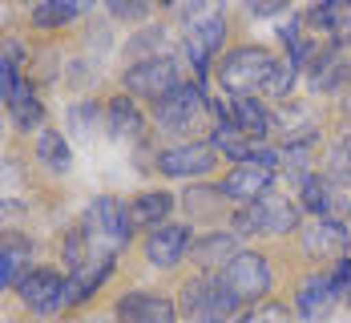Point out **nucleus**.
Wrapping results in <instances>:
<instances>
[{"mask_svg":"<svg viewBox=\"0 0 351 323\" xmlns=\"http://www.w3.org/2000/svg\"><path fill=\"white\" fill-rule=\"evenodd\" d=\"M275 65H279V53L250 40V45L226 49V53L214 61V81H218V89L230 93V97H254L258 89H267Z\"/></svg>","mask_w":351,"mask_h":323,"instance_id":"1","label":"nucleus"},{"mask_svg":"<svg viewBox=\"0 0 351 323\" xmlns=\"http://www.w3.org/2000/svg\"><path fill=\"white\" fill-rule=\"evenodd\" d=\"M210 117V97L206 89L190 77V81H178L166 97H158L149 106V121L166 134V138H182V142H194L190 134H198Z\"/></svg>","mask_w":351,"mask_h":323,"instance_id":"2","label":"nucleus"},{"mask_svg":"<svg viewBox=\"0 0 351 323\" xmlns=\"http://www.w3.org/2000/svg\"><path fill=\"white\" fill-rule=\"evenodd\" d=\"M299 226H303L299 202L279 194V190H271L246 206H234V215H230V235H239V239H250V235L282 239V235H299Z\"/></svg>","mask_w":351,"mask_h":323,"instance_id":"3","label":"nucleus"},{"mask_svg":"<svg viewBox=\"0 0 351 323\" xmlns=\"http://www.w3.org/2000/svg\"><path fill=\"white\" fill-rule=\"evenodd\" d=\"M214 275L222 279V287L230 291L243 307L271 299V287H275V267H271V259L263 251H254V247H243V251L234 254L222 271H214Z\"/></svg>","mask_w":351,"mask_h":323,"instance_id":"4","label":"nucleus"},{"mask_svg":"<svg viewBox=\"0 0 351 323\" xmlns=\"http://www.w3.org/2000/svg\"><path fill=\"white\" fill-rule=\"evenodd\" d=\"M239 299L222 287L218 275H194L182 283V303L178 311L190 323H234L239 320Z\"/></svg>","mask_w":351,"mask_h":323,"instance_id":"5","label":"nucleus"},{"mask_svg":"<svg viewBox=\"0 0 351 323\" xmlns=\"http://www.w3.org/2000/svg\"><path fill=\"white\" fill-rule=\"evenodd\" d=\"M149 170H158L162 178H182V182L210 178L214 170H218V149L210 142H202V138L174 142V145H166V149H154Z\"/></svg>","mask_w":351,"mask_h":323,"instance_id":"6","label":"nucleus"},{"mask_svg":"<svg viewBox=\"0 0 351 323\" xmlns=\"http://www.w3.org/2000/svg\"><path fill=\"white\" fill-rule=\"evenodd\" d=\"M178 81H186L182 77V65H178V57L170 53H162V57H149V61H134V65H125L121 73V93H130L134 101H158V97H166L170 89H174Z\"/></svg>","mask_w":351,"mask_h":323,"instance_id":"7","label":"nucleus"},{"mask_svg":"<svg viewBox=\"0 0 351 323\" xmlns=\"http://www.w3.org/2000/svg\"><path fill=\"white\" fill-rule=\"evenodd\" d=\"M226 33H230L226 12H218V8H214L210 16H202L198 25H190L186 36H182V53H186V61H190V69H194V81H198V85H202V81H206V73L214 69V57H222Z\"/></svg>","mask_w":351,"mask_h":323,"instance_id":"8","label":"nucleus"},{"mask_svg":"<svg viewBox=\"0 0 351 323\" xmlns=\"http://www.w3.org/2000/svg\"><path fill=\"white\" fill-rule=\"evenodd\" d=\"M81 222L97 235V243L106 247L109 254H117L121 247H130V218H125V202L121 198H113V194H97L89 206H85V215Z\"/></svg>","mask_w":351,"mask_h":323,"instance_id":"9","label":"nucleus"},{"mask_svg":"<svg viewBox=\"0 0 351 323\" xmlns=\"http://www.w3.org/2000/svg\"><path fill=\"white\" fill-rule=\"evenodd\" d=\"M16 299L33 315H57V311H65V275L53 267H29L16 279Z\"/></svg>","mask_w":351,"mask_h":323,"instance_id":"10","label":"nucleus"},{"mask_svg":"<svg viewBox=\"0 0 351 323\" xmlns=\"http://www.w3.org/2000/svg\"><path fill=\"white\" fill-rule=\"evenodd\" d=\"M299 247L315 263H339L351 251V226L343 218H311L307 226H299Z\"/></svg>","mask_w":351,"mask_h":323,"instance_id":"11","label":"nucleus"},{"mask_svg":"<svg viewBox=\"0 0 351 323\" xmlns=\"http://www.w3.org/2000/svg\"><path fill=\"white\" fill-rule=\"evenodd\" d=\"M113 315H117V323H178L182 311H178V303L166 295V291L138 287V291L117 295Z\"/></svg>","mask_w":351,"mask_h":323,"instance_id":"12","label":"nucleus"},{"mask_svg":"<svg viewBox=\"0 0 351 323\" xmlns=\"http://www.w3.org/2000/svg\"><path fill=\"white\" fill-rule=\"evenodd\" d=\"M190 230H194L190 222H166V226L149 230V235H145V243H141L145 263H149V267H158V271H174L178 263L190 254V243H194V235H190Z\"/></svg>","mask_w":351,"mask_h":323,"instance_id":"13","label":"nucleus"},{"mask_svg":"<svg viewBox=\"0 0 351 323\" xmlns=\"http://www.w3.org/2000/svg\"><path fill=\"white\" fill-rule=\"evenodd\" d=\"M303 25L323 36L331 49H351V0H319L303 8Z\"/></svg>","mask_w":351,"mask_h":323,"instance_id":"14","label":"nucleus"},{"mask_svg":"<svg viewBox=\"0 0 351 323\" xmlns=\"http://www.w3.org/2000/svg\"><path fill=\"white\" fill-rule=\"evenodd\" d=\"M218 190H222L226 202L246 206V202H254V198H263V194L275 190V170H263V166H254V162H239V166H230V170L218 178Z\"/></svg>","mask_w":351,"mask_h":323,"instance_id":"15","label":"nucleus"},{"mask_svg":"<svg viewBox=\"0 0 351 323\" xmlns=\"http://www.w3.org/2000/svg\"><path fill=\"white\" fill-rule=\"evenodd\" d=\"M331 307H335V291H331V279H327V271H311L299 291H295V320L299 323H327L331 315Z\"/></svg>","mask_w":351,"mask_h":323,"instance_id":"16","label":"nucleus"},{"mask_svg":"<svg viewBox=\"0 0 351 323\" xmlns=\"http://www.w3.org/2000/svg\"><path fill=\"white\" fill-rule=\"evenodd\" d=\"M178 198L170 190H141L134 194L130 202H125V218H130V230H158V226H166L170 215H174Z\"/></svg>","mask_w":351,"mask_h":323,"instance_id":"17","label":"nucleus"},{"mask_svg":"<svg viewBox=\"0 0 351 323\" xmlns=\"http://www.w3.org/2000/svg\"><path fill=\"white\" fill-rule=\"evenodd\" d=\"M101 121H106L109 138H117V142L130 138V142H134V138L145 134V121H149V117H145V109H141L130 93H113V97L101 101Z\"/></svg>","mask_w":351,"mask_h":323,"instance_id":"18","label":"nucleus"},{"mask_svg":"<svg viewBox=\"0 0 351 323\" xmlns=\"http://www.w3.org/2000/svg\"><path fill=\"white\" fill-rule=\"evenodd\" d=\"M113 271H117V254H101V259L85 263L81 271L65 275V307H81V303H89V299L109 283Z\"/></svg>","mask_w":351,"mask_h":323,"instance_id":"19","label":"nucleus"},{"mask_svg":"<svg viewBox=\"0 0 351 323\" xmlns=\"http://www.w3.org/2000/svg\"><path fill=\"white\" fill-rule=\"evenodd\" d=\"M239 251H243V247H239V235H230V230H210V235H198V239L190 243V263L198 267V275H214V271H222Z\"/></svg>","mask_w":351,"mask_h":323,"instance_id":"20","label":"nucleus"},{"mask_svg":"<svg viewBox=\"0 0 351 323\" xmlns=\"http://www.w3.org/2000/svg\"><path fill=\"white\" fill-rule=\"evenodd\" d=\"M226 106H230V117H234V125L243 130L246 142L267 145V138L275 134V117H271L267 101H258V97H230Z\"/></svg>","mask_w":351,"mask_h":323,"instance_id":"21","label":"nucleus"},{"mask_svg":"<svg viewBox=\"0 0 351 323\" xmlns=\"http://www.w3.org/2000/svg\"><path fill=\"white\" fill-rule=\"evenodd\" d=\"M299 211L311 218H339L343 202H339V186L327 182L323 174H311V178L299 186Z\"/></svg>","mask_w":351,"mask_h":323,"instance_id":"22","label":"nucleus"},{"mask_svg":"<svg viewBox=\"0 0 351 323\" xmlns=\"http://www.w3.org/2000/svg\"><path fill=\"white\" fill-rule=\"evenodd\" d=\"M33 154H36V162H40L49 174H69V166H73V145H69V138H65L57 125H45V130L36 134Z\"/></svg>","mask_w":351,"mask_h":323,"instance_id":"23","label":"nucleus"},{"mask_svg":"<svg viewBox=\"0 0 351 323\" xmlns=\"http://www.w3.org/2000/svg\"><path fill=\"white\" fill-rule=\"evenodd\" d=\"M25 45L21 40H4L0 45V101L12 106L16 93L25 89Z\"/></svg>","mask_w":351,"mask_h":323,"instance_id":"24","label":"nucleus"},{"mask_svg":"<svg viewBox=\"0 0 351 323\" xmlns=\"http://www.w3.org/2000/svg\"><path fill=\"white\" fill-rule=\"evenodd\" d=\"M182 206H186V215L194 218V222H218L226 198H222L218 182H214V186H190V190L182 194Z\"/></svg>","mask_w":351,"mask_h":323,"instance_id":"25","label":"nucleus"},{"mask_svg":"<svg viewBox=\"0 0 351 323\" xmlns=\"http://www.w3.org/2000/svg\"><path fill=\"white\" fill-rule=\"evenodd\" d=\"M81 12H85L81 0H40L33 12H29V25L33 29H65Z\"/></svg>","mask_w":351,"mask_h":323,"instance_id":"26","label":"nucleus"},{"mask_svg":"<svg viewBox=\"0 0 351 323\" xmlns=\"http://www.w3.org/2000/svg\"><path fill=\"white\" fill-rule=\"evenodd\" d=\"M8 117H12V125H16L21 134L45 130V101H40V93L33 89V81H25V89H21L16 101L8 106Z\"/></svg>","mask_w":351,"mask_h":323,"instance_id":"27","label":"nucleus"},{"mask_svg":"<svg viewBox=\"0 0 351 323\" xmlns=\"http://www.w3.org/2000/svg\"><path fill=\"white\" fill-rule=\"evenodd\" d=\"M234 323H295V311H291L282 299H263V303L243 307Z\"/></svg>","mask_w":351,"mask_h":323,"instance_id":"28","label":"nucleus"},{"mask_svg":"<svg viewBox=\"0 0 351 323\" xmlns=\"http://www.w3.org/2000/svg\"><path fill=\"white\" fill-rule=\"evenodd\" d=\"M162 49H166V25H149V29H141L138 36H130V40H125V53H130V57H138V61L162 57Z\"/></svg>","mask_w":351,"mask_h":323,"instance_id":"29","label":"nucleus"},{"mask_svg":"<svg viewBox=\"0 0 351 323\" xmlns=\"http://www.w3.org/2000/svg\"><path fill=\"white\" fill-rule=\"evenodd\" d=\"M323 178H327V182H335V186H351V134H343L339 142L331 145Z\"/></svg>","mask_w":351,"mask_h":323,"instance_id":"30","label":"nucleus"},{"mask_svg":"<svg viewBox=\"0 0 351 323\" xmlns=\"http://www.w3.org/2000/svg\"><path fill=\"white\" fill-rule=\"evenodd\" d=\"M0 254L25 275V271H29V259H33V239L21 235V230H4V235H0Z\"/></svg>","mask_w":351,"mask_h":323,"instance_id":"31","label":"nucleus"},{"mask_svg":"<svg viewBox=\"0 0 351 323\" xmlns=\"http://www.w3.org/2000/svg\"><path fill=\"white\" fill-rule=\"evenodd\" d=\"M299 73H303V65H299L295 57H279V65H275V73H271V81H267V97H275V101H282V97H287V93L295 89Z\"/></svg>","mask_w":351,"mask_h":323,"instance_id":"32","label":"nucleus"},{"mask_svg":"<svg viewBox=\"0 0 351 323\" xmlns=\"http://www.w3.org/2000/svg\"><path fill=\"white\" fill-rule=\"evenodd\" d=\"M97 113H101L97 101H77V106H69V130L77 134V138H93Z\"/></svg>","mask_w":351,"mask_h":323,"instance_id":"33","label":"nucleus"},{"mask_svg":"<svg viewBox=\"0 0 351 323\" xmlns=\"http://www.w3.org/2000/svg\"><path fill=\"white\" fill-rule=\"evenodd\" d=\"M327 279H331V291H335V299H351V254L348 259H339L331 271H327Z\"/></svg>","mask_w":351,"mask_h":323,"instance_id":"34","label":"nucleus"},{"mask_svg":"<svg viewBox=\"0 0 351 323\" xmlns=\"http://www.w3.org/2000/svg\"><path fill=\"white\" fill-rule=\"evenodd\" d=\"M149 12H154V8H149V4H121V0H113V4H109V16H117V21H145V16H149Z\"/></svg>","mask_w":351,"mask_h":323,"instance_id":"35","label":"nucleus"},{"mask_svg":"<svg viewBox=\"0 0 351 323\" xmlns=\"http://www.w3.org/2000/svg\"><path fill=\"white\" fill-rule=\"evenodd\" d=\"M246 12H250V16H282L287 4H282V0H263V4H250Z\"/></svg>","mask_w":351,"mask_h":323,"instance_id":"36","label":"nucleus"},{"mask_svg":"<svg viewBox=\"0 0 351 323\" xmlns=\"http://www.w3.org/2000/svg\"><path fill=\"white\" fill-rule=\"evenodd\" d=\"M16 279H21V271L0 254V291H8V287H16Z\"/></svg>","mask_w":351,"mask_h":323,"instance_id":"37","label":"nucleus"},{"mask_svg":"<svg viewBox=\"0 0 351 323\" xmlns=\"http://www.w3.org/2000/svg\"><path fill=\"white\" fill-rule=\"evenodd\" d=\"M339 106H343V113H351V73L343 81V89H339Z\"/></svg>","mask_w":351,"mask_h":323,"instance_id":"38","label":"nucleus"},{"mask_svg":"<svg viewBox=\"0 0 351 323\" xmlns=\"http://www.w3.org/2000/svg\"><path fill=\"white\" fill-rule=\"evenodd\" d=\"M0 323H4V320H0Z\"/></svg>","mask_w":351,"mask_h":323,"instance_id":"39","label":"nucleus"}]
</instances>
